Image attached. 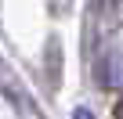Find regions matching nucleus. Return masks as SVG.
<instances>
[{
  "label": "nucleus",
  "mask_w": 123,
  "mask_h": 119,
  "mask_svg": "<svg viewBox=\"0 0 123 119\" xmlns=\"http://www.w3.org/2000/svg\"><path fill=\"white\" fill-rule=\"evenodd\" d=\"M73 119H94V112H91V108H76V112H73Z\"/></svg>",
  "instance_id": "1"
},
{
  "label": "nucleus",
  "mask_w": 123,
  "mask_h": 119,
  "mask_svg": "<svg viewBox=\"0 0 123 119\" xmlns=\"http://www.w3.org/2000/svg\"><path fill=\"white\" fill-rule=\"evenodd\" d=\"M116 119H123V97H119V105H116Z\"/></svg>",
  "instance_id": "2"
}]
</instances>
